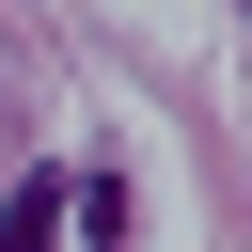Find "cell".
Listing matches in <instances>:
<instances>
[{
	"label": "cell",
	"instance_id": "6da1fadb",
	"mask_svg": "<svg viewBox=\"0 0 252 252\" xmlns=\"http://www.w3.org/2000/svg\"><path fill=\"white\" fill-rule=\"evenodd\" d=\"M47 236H63V173H16L0 189V252H47Z\"/></svg>",
	"mask_w": 252,
	"mask_h": 252
}]
</instances>
